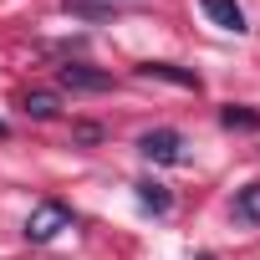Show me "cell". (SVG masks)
Here are the masks:
<instances>
[{
    "mask_svg": "<svg viewBox=\"0 0 260 260\" xmlns=\"http://www.w3.org/2000/svg\"><path fill=\"white\" fill-rule=\"evenodd\" d=\"M61 230H72V209H67V204H56V199L36 204V209H31V219H26V240H36V245L56 240Z\"/></svg>",
    "mask_w": 260,
    "mask_h": 260,
    "instance_id": "6da1fadb",
    "label": "cell"
},
{
    "mask_svg": "<svg viewBox=\"0 0 260 260\" xmlns=\"http://www.w3.org/2000/svg\"><path fill=\"white\" fill-rule=\"evenodd\" d=\"M138 153L153 158V164H184V158H189V153H184V138L174 133V127H153V133H143V138H138Z\"/></svg>",
    "mask_w": 260,
    "mask_h": 260,
    "instance_id": "7a4b0ae2",
    "label": "cell"
},
{
    "mask_svg": "<svg viewBox=\"0 0 260 260\" xmlns=\"http://www.w3.org/2000/svg\"><path fill=\"white\" fill-rule=\"evenodd\" d=\"M61 87H72V92H107V87H112V77H107V72H97V67L67 61V67H61Z\"/></svg>",
    "mask_w": 260,
    "mask_h": 260,
    "instance_id": "3957f363",
    "label": "cell"
},
{
    "mask_svg": "<svg viewBox=\"0 0 260 260\" xmlns=\"http://www.w3.org/2000/svg\"><path fill=\"white\" fill-rule=\"evenodd\" d=\"M199 11H204L219 31H245V11H240V0H199Z\"/></svg>",
    "mask_w": 260,
    "mask_h": 260,
    "instance_id": "277c9868",
    "label": "cell"
},
{
    "mask_svg": "<svg viewBox=\"0 0 260 260\" xmlns=\"http://www.w3.org/2000/svg\"><path fill=\"white\" fill-rule=\"evenodd\" d=\"M143 77H158V82H174V87L199 92V77H194V72H184V67H174V61H143Z\"/></svg>",
    "mask_w": 260,
    "mask_h": 260,
    "instance_id": "5b68a950",
    "label": "cell"
},
{
    "mask_svg": "<svg viewBox=\"0 0 260 260\" xmlns=\"http://www.w3.org/2000/svg\"><path fill=\"white\" fill-rule=\"evenodd\" d=\"M235 214H240L245 224H260V184H245V189L235 194Z\"/></svg>",
    "mask_w": 260,
    "mask_h": 260,
    "instance_id": "8992f818",
    "label": "cell"
},
{
    "mask_svg": "<svg viewBox=\"0 0 260 260\" xmlns=\"http://www.w3.org/2000/svg\"><path fill=\"white\" fill-rule=\"evenodd\" d=\"M219 122L224 127H250V133H260V112H250V107H224Z\"/></svg>",
    "mask_w": 260,
    "mask_h": 260,
    "instance_id": "52a82bcc",
    "label": "cell"
},
{
    "mask_svg": "<svg viewBox=\"0 0 260 260\" xmlns=\"http://www.w3.org/2000/svg\"><path fill=\"white\" fill-rule=\"evenodd\" d=\"M138 199H143V204H148L153 214H169V204H174L164 184H138Z\"/></svg>",
    "mask_w": 260,
    "mask_h": 260,
    "instance_id": "ba28073f",
    "label": "cell"
},
{
    "mask_svg": "<svg viewBox=\"0 0 260 260\" xmlns=\"http://www.w3.org/2000/svg\"><path fill=\"white\" fill-rule=\"evenodd\" d=\"M26 112L46 122V117H56V97H51V92H31V97H26Z\"/></svg>",
    "mask_w": 260,
    "mask_h": 260,
    "instance_id": "9c48e42d",
    "label": "cell"
},
{
    "mask_svg": "<svg viewBox=\"0 0 260 260\" xmlns=\"http://www.w3.org/2000/svg\"><path fill=\"white\" fill-rule=\"evenodd\" d=\"M0 138H6V122H0Z\"/></svg>",
    "mask_w": 260,
    "mask_h": 260,
    "instance_id": "30bf717a",
    "label": "cell"
},
{
    "mask_svg": "<svg viewBox=\"0 0 260 260\" xmlns=\"http://www.w3.org/2000/svg\"><path fill=\"white\" fill-rule=\"evenodd\" d=\"M107 6H117V0H107Z\"/></svg>",
    "mask_w": 260,
    "mask_h": 260,
    "instance_id": "8fae6325",
    "label": "cell"
}]
</instances>
